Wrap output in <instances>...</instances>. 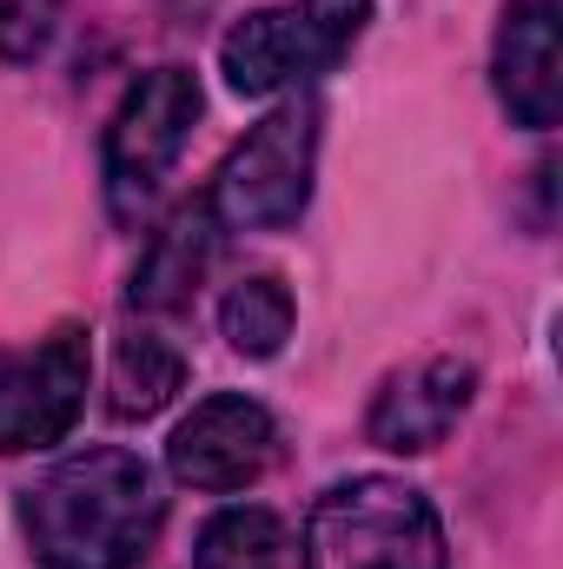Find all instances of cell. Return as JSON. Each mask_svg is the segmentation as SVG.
Instances as JSON below:
<instances>
[{"label": "cell", "mask_w": 563, "mask_h": 569, "mask_svg": "<svg viewBox=\"0 0 563 569\" xmlns=\"http://www.w3.org/2000/svg\"><path fill=\"white\" fill-rule=\"evenodd\" d=\"M166 497L134 450H73L20 490V537L40 569H140Z\"/></svg>", "instance_id": "obj_1"}, {"label": "cell", "mask_w": 563, "mask_h": 569, "mask_svg": "<svg viewBox=\"0 0 563 569\" xmlns=\"http://www.w3.org/2000/svg\"><path fill=\"white\" fill-rule=\"evenodd\" d=\"M305 569H444V530L398 477L332 483L305 517Z\"/></svg>", "instance_id": "obj_2"}, {"label": "cell", "mask_w": 563, "mask_h": 569, "mask_svg": "<svg viewBox=\"0 0 563 569\" xmlns=\"http://www.w3.org/2000/svg\"><path fill=\"white\" fill-rule=\"evenodd\" d=\"M365 20H372V0H279V7H259L219 47L226 87L246 93V100L312 87L358 47Z\"/></svg>", "instance_id": "obj_3"}, {"label": "cell", "mask_w": 563, "mask_h": 569, "mask_svg": "<svg viewBox=\"0 0 563 569\" xmlns=\"http://www.w3.org/2000/svg\"><path fill=\"white\" fill-rule=\"evenodd\" d=\"M312 152H318V107L312 100H292L279 113H266L226 152L219 186H213V212L233 232L292 226L305 212V199H312Z\"/></svg>", "instance_id": "obj_4"}, {"label": "cell", "mask_w": 563, "mask_h": 569, "mask_svg": "<svg viewBox=\"0 0 563 569\" xmlns=\"http://www.w3.org/2000/svg\"><path fill=\"white\" fill-rule=\"evenodd\" d=\"M192 120H199V80L186 67H152L127 87V100L107 127V206H113V219H140V206L159 192L172 159L186 152Z\"/></svg>", "instance_id": "obj_5"}, {"label": "cell", "mask_w": 563, "mask_h": 569, "mask_svg": "<svg viewBox=\"0 0 563 569\" xmlns=\"http://www.w3.org/2000/svg\"><path fill=\"white\" fill-rule=\"evenodd\" d=\"M93 351L80 325L47 331L33 351H0V457L60 443L87 405Z\"/></svg>", "instance_id": "obj_6"}, {"label": "cell", "mask_w": 563, "mask_h": 569, "mask_svg": "<svg viewBox=\"0 0 563 569\" xmlns=\"http://www.w3.org/2000/svg\"><path fill=\"white\" fill-rule=\"evenodd\" d=\"M273 457H279L273 411L259 398H239V391L192 405V418L166 443V463L186 490H246L273 470Z\"/></svg>", "instance_id": "obj_7"}, {"label": "cell", "mask_w": 563, "mask_h": 569, "mask_svg": "<svg viewBox=\"0 0 563 569\" xmlns=\"http://www.w3.org/2000/svg\"><path fill=\"white\" fill-rule=\"evenodd\" d=\"M471 391H477V371L464 365V358H424L412 371H398L385 391H378V405H372V443L378 450H398V457H412V450H437L457 418L471 411Z\"/></svg>", "instance_id": "obj_8"}, {"label": "cell", "mask_w": 563, "mask_h": 569, "mask_svg": "<svg viewBox=\"0 0 563 569\" xmlns=\"http://www.w3.org/2000/svg\"><path fill=\"white\" fill-rule=\"evenodd\" d=\"M497 100L511 107L517 127H557L563 113V47H557V7L551 0H517L497 27Z\"/></svg>", "instance_id": "obj_9"}, {"label": "cell", "mask_w": 563, "mask_h": 569, "mask_svg": "<svg viewBox=\"0 0 563 569\" xmlns=\"http://www.w3.org/2000/svg\"><path fill=\"white\" fill-rule=\"evenodd\" d=\"M206 266H213V206L192 199V206H179V212L152 232L140 272H134V305H146V311L186 305L192 284L206 279Z\"/></svg>", "instance_id": "obj_10"}, {"label": "cell", "mask_w": 563, "mask_h": 569, "mask_svg": "<svg viewBox=\"0 0 563 569\" xmlns=\"http://www.w3.org/2000/svg\"><path fill=\"white\" fill-rule=\"evenodd\" d=\"M179 385H186V358H179L172 338H159V331L120 338V351H113V398H107L113 418H152V411H166Z\"/></svg>", "instance_id": "obj_11"}, {"label": "cell", "mask_w": 563, "mask_h": 569, "mask_svg": "<svg viewBox=\"0 0 563 569\" xmlns=\"http://www.w3.org/2000/svg\"><path fill=\"white\" fill-rule=\"evenodd\" d=\"M192 569H285V523L273 510H259V503L219 510L199 530Z\"/></svg>", "instance_id": "obj_12"}, {"label": "cell", "mask_w": 563, "mask_h": 569, "mask_svg": "<svg viewBox=\"0 0 563 569\" xmlns=\"http://www.w3.org/2000/svg\"><path fill=\"white\" fill-rule=\"evenodd\" d=\"M219 331L239 358H273L285 338H292V291L279 279H239L219 305Z\"/></svg>", "instance_id": "obj_13"}, {"label": "cell", "mask_w": 563, "mask_h": 569, "mask_svg": "<svg viewBox=\"0 0 563 569\" xmlns=\"http://www.w3.org/2000/svg\"><path fill=\"white\" fill-rule=\"evenodd\" d=\"M67 0H0V60H33L47 53Z\"/></svg>", "instance_id": "obj_14"}]
</instances>
